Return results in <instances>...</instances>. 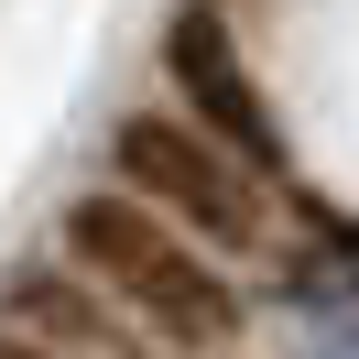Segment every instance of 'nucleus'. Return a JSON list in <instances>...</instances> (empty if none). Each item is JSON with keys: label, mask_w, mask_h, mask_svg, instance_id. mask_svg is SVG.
Here are the masks:
<instances>
[{"label": "nucleus", "mask_w": 359, "mask_h": 359, "mask_svg": "<svg viewBox=\"0 0 359 359\" xmlns=\"http://www.w3.org/2000/svg\"><path fill=\"white\" fill-rule=\"evenodd\" d=\"M66 250H76V272H88L109 305H131L153 337L207 348V337H229V327H240V294H229L218 250H207V240H185L175 218H153L131 185H109V196H76V207H66Z\"/></svg>", "instance_id": "nucleus-1"}, {"label": "nucleus", "mask_w": 359, "mask_h": 359, "mask_svg": "<svg viewBox=\"0 0 359 359\" xmlns=\"http://www.w3.org/2000/svg\"><path fill=\"white\" fill-rule=\"evenodd\" d=\"M109 175L131 185L153 218H175L185 240H207V250H262L272 240L262 175H250L218 131H196V120H175V109H131L109 131Z\"/></svg>", "instance_id": "nucleus-2"}]
</instances>
